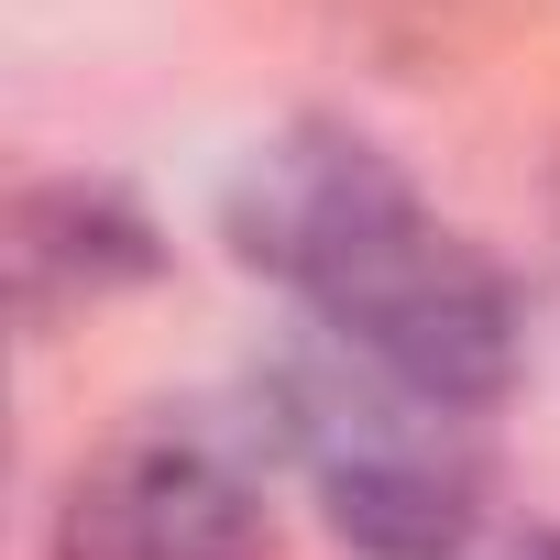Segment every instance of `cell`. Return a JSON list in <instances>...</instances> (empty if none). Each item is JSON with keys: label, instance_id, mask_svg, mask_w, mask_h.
Instances as JSON below:
<instances>
[{"label": "cell", "instance_id": "obj_1", "mask_svg": "<svg viewBox=\"0 0 560 560\" xmlns=\"http://www.w3.org/2000/svg\"><path fill=\"white\" fill-rule=\"evenodd\" d=\"M220 242L319 341H341L429 396L494 407L527 363L516 275L462 220H440L418 198V176L352 121L308 110L287 132H264L220 187Z\"/></svg>", "mask_w": 560, "mask_h": 560}, {"label": "cell", "instance_id": "obj_2", "mask_svg": "<svg viewBox=\"0 0 560 560\" xmlns=\"http://www.w3.org/2000/svg\"><path fill=\"white\" fill-rule=\"evenodd\" d=\"M242 429L275 472H298L319 494L330 538L363 560H462L483 538V505H494L483 407L429 396L319 330L253 374Z\"/></svg>", "mask_w": 560, "mask_h": 560}, {"label": "cell", "instance_id": "obj_3", "mask_svg": "<svg viewBox=\"0 0 560 560\" xmlns=\"http://www.w3.org/2000/svg\"><path fill=\"white\" fill-rule=\"evenodd\" d=\"M264 451L242 418H154L89 451L56 494V560H264Z\"/></svg>", "mask_w": 560, "mask_h": 560}, {"label": "cell", "instance_id": "obj_4", "mask_svg": "<svg viewBox=\"0 0 560 560\" xmlns=\"http://www.w3.org/2000/svg\"><path fill=\"white\" fill-rule=\"evenodd\" d=\"M0 253H12V319L34 341H56L78 308H110V298H132V287L165 275L154 209L132 187H110V176H34V187H12Z\"/></svg>", "mask_w": 560, "mask_h": 560}, {"label": "cell", "instance_id": "obj_5", "mask_svg": "<svg viewBox=\"0 0 560 560\" xmlns=\"http://www.w3.org/2000/svg\"><path fill=\"white\" fill-rule=\"evenodd\" d=\"M319 12L341 23V34H363V45H385V56H451L462 34H483V23H505L516 0H319Z\"/></svg>", "mask_w": 560, "mask_h": 560}, {"label": "cell", "instance_id": "obj_6", "mask_svg": "<svg viewBox=\"0 0 560 560\" xmlns=\"http://www.w3.org/2000/svg\"><path fill=\"white\" fill-rule=\"evenodd\" d=\"M505 560H560V527H527V538H516Z\"/></svg>", "mask_w": 560, "mask_h": 560}]
</instances>
